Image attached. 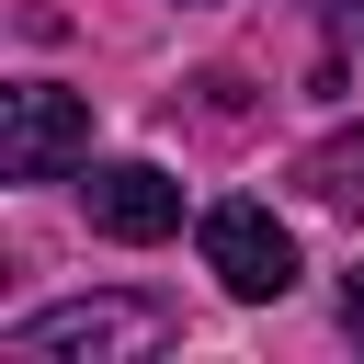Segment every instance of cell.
<instances>
[{
	"label": "cell",
	"instance_id": "cell-2",
	"mask_svg": "<svg viewBox=\"0 0 364 364\" xmlns=\"http://www.w3.org/2000/svg\"><path fill=\"white\" fill-rule=\"evenodd\" d=\"M0 171L11 182H57V171H91V102L57 91V80H23L0 102Z\"/></svg>",
	"mask_w": 364,
	"mask_h": 364
},
{
	"label": "cell",
	"instance_id": "cell-6",
	"mask_svg": "<svg viewBox=\"0 0 364 364\" xmlns=\"http://www.w3.org/2000/svg\"><path fill=\"white\" fill-rule=\"evenodd\" d=\"M341 330H353V341H364V273H353V284H341Z\"/></svg>",
	"mask_w": 364,
	"mask_h": 364
},
{
	"label": "cell",
	"instance_id": "cell-5",
	"mask_svg": "<svg viewBox=\"0 0 364 364\" xmlns=\"http://www.w3.org/2000/svg\"><path fill=\"white\" fill-rule=\"evenodd\" d=\"M296 182H307L318 205H364V136H330V148H307V159H296Z\"/></svg>",
	"mask_w": 364,
	"mask_h": 364
},
{
	"label": "cell",
	"instance_id": "cell-3",
	"mask_svg": "<svg viewBox=\"0 0 364 364\" xmlns=\"http://www.w3.org/2000/svg\"><path fill=\"white\" fill-rule=\"evenodd\" d=\"M205 273H216L239 307L284 296V284H296V239H284V216H273V205H205Z\"/></svg>",
	"mask_w": 364,
	"mask_h": 364
},
{
	"label": "cell",
	"instance_id": "cell-7",
	"mask_svg": "<svg viewBox=\"0 0 364 364\" xmlns=\"http://www.w3.org/2000/svg\"><path fill=\"white\" fill-rule=\"evenodd\" d=\"M307 11H318V23H364V0H307Z\"/></svg>",
	"mask_w": 364,
	"mask_h": 364
},
{
	"label": "cell",
	"instance_id": "cell-1",
	"mask_svg": "<svg viewBox=\"0 0 364 364\" xmlns=\"http://www.w3.org/2000/svg\"><path fill=\"white\" fill-rule=\"evenodd\" d=\"M182 318L159 296H80V307H34L11 330V353H57V364H125V353H159Z\"/></svg>",
	"mask_w": 364,
	"mask_h": 364
},
{
	"label": "cell",
	"instance_id": "cell-4",
	"mask_svg": "<svg viewBox=\"0 0 364 364\" xmlns=\"http://www.w3.org/2000/svg\"><path fill=\"white\" fill-rule=\"evenodd\" d=\"M80 193H91V228H102V239H125V250H148V239H171V228H182V182H171L159 159H102Z\"/></svg>",
	"mask_w": 364,
	"mask_h": 364
}]
</instances>
